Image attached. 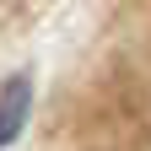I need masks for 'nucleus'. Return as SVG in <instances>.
I'll return each instance as SVG.
<instances>
[{
  "label": "nucleus",
  "mask_w": 151,
  "mask_h": 151,
  "mask_svg": "<svg viewBox=\"0 0 151 151\" xmlns=\"http://www.w3.org/2000/svg\"><path fill=\"white\" fill-rule=\"evenodd\" d=\"M27 103H32V86H27V76H11V81H6V92H0V146H11L16 135H22Z\"/></svg>",
  "instance_id": "f257e3e1"
}]
</instances>
